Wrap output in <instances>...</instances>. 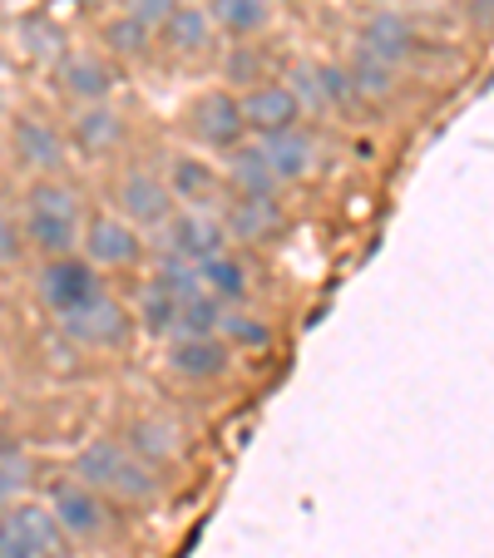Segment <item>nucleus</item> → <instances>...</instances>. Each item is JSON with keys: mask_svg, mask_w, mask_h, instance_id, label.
Returning <instances> with one entry per match:
<instances>
[{"mask_svg": "<svg viewBox=\"0 0 494 558\" xmlns=\"http://www.w3.org/2000/svg\"><path fill=\"white\" fill-rule=\"evenodd\" d=\"M21 228H25V247L35 257H70L80 253V238H85V222H89V203L85 189L60 173V179H31L21 189Z\"/></svg>", "mask_w": 494, "mask_h": 558, "instance_id": "f257e3e1", "label": "nucleus"}, {"mask_svg": "<svg viewBox=\"0 0 494 558\" xmlns=\"http://www.w3.org/2000/svg\"><path fill=\"white\" fill-rule=\"evenodd\" d=\"M70 470L119 509H144L154 499H164V470H154L144 454L129 450L124 435H95L85 450L74 454Z\"/></svg>", "mask_w": 494, "mask_h": 558, "instance_id": "f03ea898", "label": "nucleus"}, {"mask_svg": "<svg viewBox=\"0 0 494 558\" xmlns=\"http://www.w3.org/2000/svg\"><path fill=\"white\" fill-rule=\"evenodd\" d=\"M5 154H11V163L25 173V183L31 179H60V173H70V134H64V119H55L50 109H15L11 119H5Z\"/></svg>", "mask_w": 494, "mask_h": 558, "instance_id": "7ed1b4c3", "label": "nucleus"}, {"mask_svg": "<svg viewBox=\"0 0 494 558\" xmlns=\"http://www.w3.org/2000/svg\"><path fill=\"white\" fill-rule=\"evenodd\" d=\"M109 208L144 232L164 228L179 213V198H173L169 179H164V163H144V158L115 163V173H109Z\"/></svg>", "mask_w": 494, "mask_h": 558, "instance_id": "20e7f679", "label": "nucleus"}, {"mask_svg": "<svg viewBox=\"0 0 494 558\" xmlns=\"http://www.w3.org/2000/svg\"><path fill=\"white\" fill-rule=\"evenodd\" d=\"M45 505L50 514L60 519L64 538L70 544H109L119 534V505H109L95 485H85L80 474H55L50 485H45Z\"/></svg>", "mask_w": 494, "mask_h": 558, "instance_id": "39448f33", "label": "nucleus"}, {"mask_svg": "<svg viewBox=\"0 0 494 558\" xmlns=\"http://www.w3.org/2000/svg\"><path fill=\"white\" fill-rule=\"evenodd\" d=\"M179 129H183V138H189V148H198V154H222V158L253 138L248 134V119H242L238 89H228V85H208V89H198V95H189V105H183V114H179Z\"/></svg>", "mask_w": 494, "mask_h": 558, "instance_id": "423d86ee", "label": "nucleus"}, {"mask_svg": "<svg viewBox=\"0 0 494 558\" xmlns=\"http://www.w3.org/2000/svg\"><path fill=\"white\" fill-rule=\"evenodd\" d=\"M55 331H60L80 356H119V351H129V341H134L138 316H134V302H119V296L105 292L89 306H80V312L60 316Z\"/></svg>", "mask_w": 494, "mask_h": 558, "instance_id": "0eeeda50", "label": "nucleus"}, {"mask_svg": "<svg viewBox=\"0 0 494 558\" xmlns=\"http://www.w3.org/2000/svg\"><path fill=\"white\" fill-rule=\"evenodd\" d=\"M31 292H35V302H40L45 312L60 322V316L80 312V306H89L95 296H105V272H99V267H89L80 253H70V257H45V263H35Z\"/></svg>", "mask_w": 494, "mask_h": 558, "instance_id": "6e6552de", "label": "nucleus"}, {"mask_svg": "<svg viewBox=\"0 0 494 558\" xmlns=\"http://www.w3.org/2000/svg\"><path fill=\"white\" fill-rule=\"evenodd\" d=\"M228 228H222L218 208H179L164 228L154 232V253L169 257V263H189L203 267L213 263L218 253H228Z\"/></svg>", "mask_w": 494, "mask_h": 558, "instance_id": "1a4fd4ad", "label": "nucleus"}, {"mask_svg": "<svg viewBox=\"0 0 494 558\" xmlns=\"http://www.w3.org/2000/svg\"><path fill=\"white\" fill-rule=\"evenodd\" d=\"M148 232L134 228L129 218H119L115 208H95L85 222V238H80V257L99 272H134L148 257Z\"/></svg>", "mask_w": 494, "mask_h": 558, "instance_id": "9d476101", "label": "nucleus"}, {"mask_svg": "<svg viewBox=\"0 0 494 558\" xmlns=\"http://www.w3.org/2000/svg\"><path fill=\"white\" fill-rule=\"evenodd\" d=\"M64 548L70 538L40 499H25L0 514V558H64Z\"/></svg>", "mask_w": 494, "mask_h": 558, "instance_id": "9b49d317", "label": "nucleus"}, {"mask_svg": "<svg viewBox=\"0 0 494 558\" xmlns=\"http://www.w3.org/2000/svg\"><path fill=\"white\" fill-rule=\"evenodd\" d=\"M119 89V64L109 60L105 50H64L55 60V95L64 99L70 109L85 105H109Z\"/></svg>", "mask_w": 494, "mask_h": 558, "instance_id": "f8f14e48", "label": "nucleus"}, {"mask_svg": "<svg viewBox=\"0 0 494 558\" xmlns=\"http://www.w3.org/2000/svg\"><path fill=\"white\" fill-rule=\"evenodd\" d=\"M287 85L297 89L306 114H351V109H361L341 60H297L287 70Z\"/></svg>", "mask_w": 494, "mask_h": 558, "instance_id": "ddd939ff", "label": "nucleus"}, {"mask_svg": "<svg viewBox=\"0 0 494 558\" xmlns=\"http://www.w3.org/2000/svg\"><path fill=\"white\" fill-rule=\"evenodd\" d=\"M218 50H222V35L203 0H183L173 11V21L158 31V54L169 64H208L218 60Z\"/></svg>", "mask_w": 494, "mask_h": 558, "instance_id": "4468645a", "label": "nucleus"}, {"mask_svg": "<svg viewBox=\"0 0 494 558\" xmlns=\"http://www.w3.org/2000/svg\"><path fill=\"white\" fill-rule=\"evenodd\" d=\"M64 134H70V148L80 158H95V163H109L129 148V114L109 99V105H85L70 109L64 119Z\"/></svg>", "mask_w": 494, "mask_h": 558, "instance_id": "2eb2a0df", "label": "nucleus"}, {"mask_svg": "<svg viewBox=\"0 0 494 558\" xmlns=\"http://www.w3.org/2000/svg\"><path fill=\"white\" fill-rule=\"evenodd\" d=\"M238 99H242V119H248V134L253 138H277L306 124V109L297 99V89L287 85V74H273L263 85L242 89Z\"/></svg>", "mask_w": 494, "mask_h": 558, "instance_id": "dca6fc26", "label": "nucleus"}, {"mask_svg": "<svg viewBox=\"0 0 494 558\" xmlns=\"http://www.w3.org/2000/svg\"><path fill=\"white\" fill-rule=\"evenodd\" d=\"M218 213H222V228H228V243L238 247V253L273 247L287 232V203L282 198H238V193H228Z\"/></svg>", "mask_w": 494, "mask_h": 558, "instance_id": "f3484780", "label": "nucleus"}, {"mask_svg": "<svg viewBox=\"0 0 494 558\" xmlns=\"http://www.w3.org/2000/svg\"><path fill=\"white\" fill-rule=\"evenodd\" d=\"M164 179H169L179 208H222V198H228L222 163H208V154H198V148H173L164 158Z\"/></svg>", "mask_w": 494, "mask_h": 558, "instance_id": "a211bd4d", "label": "nucleus"}, {"mask_svg": "<svg viewBox=\"0 0 494 558\" xmlns=\"http://www.w3.org/2000/svg\"><path fill=\"white\" fill-rule=\"evenodd\" d=\"M232 356L238 351L222 337H173L164 347V366L183 386H213V380H222L232 371Z\"/></svg>", "mask_w": 494, "mask_h": 558, "instance_id": "6ab92c4d", "label": "nucleus"}, {"mask_svg": "<svg viewBox=\"0 0 494 558\" xmlns=\"http://www.w3.org/2000/svg\"><path fill=\"white\" fill-rule=\"evenodd\" d=\"M357 45L361 50H371V54H381V60H390V64H400L406 70L415 54H421V25L410 21L406 11H376L371 21H361V31H357Z\"/></svg>", "mask_w": 494, "mask_h": 558, "instance_id": "aec40b11", "label": "nucleus"}, {"mask_svg": "<svg viewBox=\"0 0 494 558\" xmlns=\"http://www.w3.org/2000/svg\"><path fill=\"white\" fill-rule=\"evenodd\" d=\"M341 64H347V74H351V89H357L361 109L396 105L400 85H406V70H400V64H390V60H381V54L361 50L357 40H351V50H347V60H341Z\"/></svg>", "mask_w": 494, "mask_h": 558, "instance_id": "412c9836", "label": "nucleus"}, {"mask_svg": "<svg viewBox=\"0 0 494 558\" xmlns=\"http://www.w3.org/2000/svg\"><path fill=\"white\" fill-rule=\"evenodd\" d=\"M222 179H228V193H238V198H282V179H277L273 158L257 138H248L242 148H232L222 158Z\"/></svg>", "mask_w": 494, "mask_h": 558, "instance_id": "4be33fe9", "label": "nucleus"}, {"mask_svg": "<svg viewBox=\"0 0 494 558\" xmlns=\"http://www.w3.org/2000/svg\"><path fill=\"white\" fill-rule=\"evenodd\" d=\"M95 40H99V50H105L109 60L119 64V70H124V64H148L158 54V31H148L144 21L124 15L119 5L105 15V21H99Z\"/></svg>", "mask_w": 494, "mask_h": 558, "instance_id": "5701e85b", "label": "nucleus"}, {"mask_svg": "<svg viewBox=\"0 0 494 558\" xmlns=\"http://www.w3.org/2000/svg\"><path fill=\"white\" fill-rule=\"evenodd\" d=\"M218 25V35L228 45H248V40H263L267 31L277 25V5L273 0H203Z\"/></svg>", "mask_w": 494, "mask_h": 558, "instance_id": "b1692460", "label": "nucleus"}, {"mask_svg": "<svg viewBox=\"0 0 494 558\" xmlns=\"http://www.w3.org/2000/svg\"><path fill=\"white\" fill-rule=\"evenodd\" d=\"M119 435H124L129 450L144 454V460L154 464V470H164V474L183 460V430L173 421H164V415H134Z\"/></svg>", "mask_w": 494, "mask_h": 558, "instance_id": "393cba45", "label": "nucleus"}, {"mask_svg": "<svg viewBox=\"0 0 494 558\" xmlns=\"http://www.w3.org/2000/svg\"><path fill=\"white\" fill-rule=\"evenodd\" d=\"M257 144L267 148V158H273L277 179H282V189H297V183H306L316 169H322V144H316L312 129H292V134H277V138H257Z\"/></svg>", "mask_w": 494, "mask_h": 558, "instance_id": "a878e982", "label": "nucleus"}, {"mask_svg": "<svg viewBox=\"0 0 494 558\" xmlns=\"http://www.w3.org/2000/svg\"><path fill=\"white\" fill-rule=\"evenodd\" d=\"M134 316H138V331L154 341H173L183 327V296H173L169 287H158L154 277L144 282V292H138L134 302Z\"/></svg>", "mask_w": 494, "mask_h": 558, "instance_id": "bb28decb", "label": "nucleus"}, {"mask_svg": "<svg viewBox=\"0 0 494 558\" xmlns=\"http://www.w3.org/2000/svg\"><path fill=\"white\" fill-rule=\"evenodd\" d=\"M203 272V287H208L218 302L228 306H248V296H253V263L238 253V247H228V253H218L213 263L198 267Z\"/></svg>", "mask_w": 494, "mask_h": 558, "instance_id": "cd10ccee", "label": "nucleus"}, {"mask_svg": "<svg viewBox=\"0 0 494 558\" xmlns=\"http://www.w3.org/2000/svg\"><path fill=\"white\" fill-rule=\"evenodd\" d=\"M218 74H222V85L228 89H253V85H263V80H273V60L263 54V45L257 40H248V45H222L218 50Z\"/></svg>", "mask_w": 494, "mask_h": 558, "instance_id": "c85d7f7f", "label": "nucleus"}, {"mask_svg": "<svg viewBox=\"0 0 494 558\" xmlns=\"http://www.w3.org/2000/svg\"><path fill=\"white\" fill-rule=\"evenodd\" d=\"M222 341H228L232 351H267L277 337V327L267 322L263 312H253V306H228V316H222Z\"/></svg>", "mask_w": 494, "mask_h": 558, "instance_id": "c756f323", "label": "nucleus"}, {"mask_svg": "<svg viewBox=\"0 0 494 558\" xmlns=\"http://www.w3.org/2000/svg\"><path fill=\"white\" fill-rule=\"evenodd\" d=\"M35 485V460L21 450V445H0V514L31 499Z\"/></svg>", "mask_w": 494, "mask_h": 558, "instance_id": "7c9ffc66", "label": "nucleus"}, {"mask_svg": "<svg viewBox=\"0 0 494 558\" xmlns=\"http://www.w3.org/2000/svg\"><path fill=\"white\" fill-rule=\"evenodd\" d=\"M25 257H31V247H25L21 208H11V203L0 198V272H15Z\"/></svg>", "mask_w": 494, "mask_h": 558, "instance_id": "2f4dec72", "label": "nucleus"}, {"mask_svg": "<svg viewBox=\"0 0 494 558\" xmlns=\"http://www.w3.org/2000/svg\"><path fill=\"white\" fill-rule=\"evenodd\" d=\"M183 0H119V11L134 15V21H144L148 31H164V25L173 21V11H179Z\"/></svg>", "mask_w": 494, "mask_h": 558, "instance_id": "473e14b6", "label": "nucleus"}, {"mask_svg": "<svg viewBox=\"0 0 494 558\" xmlns=\"http://www.w3.org/2000/svg\"><path fill=\"white\" fill-rule=\"evenodd\" d=\"M460 15L474 25V31L494 35V0H460Z\"/></svg>", "mask_w": 494, "mask_h": 558, "instance_id": "72a5a7b5", "label": "nucleus"}, {"mask_svg": "<svg viewBox=\"0 0 494 558\" xmlns=\"http://www.w3.org/2000/svg\"><path fill=\"white\" fill-rule=\"evenodd\" d=\"M0 129H5V114H0Z\"/></svg>", "mask_w": 494, "mask_h": 558, "instance_id": "f704fd0d", "label": "nucleus"}]
</instances>
